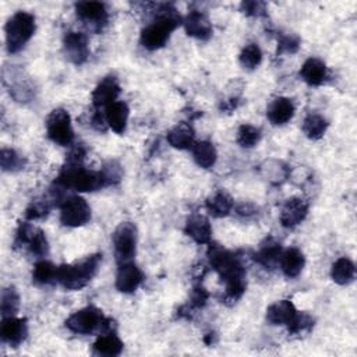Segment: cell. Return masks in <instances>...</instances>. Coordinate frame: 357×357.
<instances>
[{"mask_svg":"<svg viewBox=\"0 0 357 357\" xmlns=\"http://www.w3.org/2000/svg\"><path fill=\"white\" fill-rule=\"evenodd\" d=\"M77 17L91 30L101 31L108 22V10L101 2H81L76 5Z\"/></svg>","mask_w":357,"mask_h":357,"instance_id":"10","label":"cell"},{"mask_svg":"<svg viewBox=\"0 0 357 357\" xmlns=\"http://www.w3.org/2000/svg\"><path fill=\"white\" fill-rule=\"evenodd\" d=\"M306 264L304 256L303 253L296 249V247H290L285 251H282L281 258H279V265L282 272L288 276V278H296L300 275V272L303 271Z\"/></svg>","mask_w":357,"mask_h":357,"instance_id":"21","label":"cell"},{"mask_svg":"<svg viewBox=\"0 0 357 357\" xmlns=\"http://www.w3.org/2000/svg\"><path fill=\"white\" fill-rule=\"evenodd\" d=\"M207 211L210 215L215 218H224L228 217L233 208V200L232 197L225 192H218L213 197H210L206 203Z\"/></svg>","mask_w":357,"mask_h":357,"instance_id":"26","label":"cell"},{"mask_svg":"<svg viewBox=\"0 0 357 357\" xmlns=\"http://www.w3.org/2000/svg\"><path fill=\"white\" fill-rule=\"evenodd\" d=\"M282 251L283 250L278 242L274 239H267V242L261 244L258 253L256 254V260L267 268H274L276 264H279Z\"/></svg>","mask_w":357,"mask_h":357,"instance_id":"27","label":"cell"},{"mask_svg":"<svg viewBox=\"0 0 357 357\" xmlns=\"http://www.w3.org/2000/svg\"><path fill=\"white\" fill-rule=\"evenodd\" d=\"M328 128V122L319 115H308L303 123V133L310 140H319Z\"/></svg>","mask_w":357,"mask_h":357,"instance_id":"29","label":"cell"},{"mask_svg":"<svg viewBox=\"0 0 357 357\" xmlns=\"http://www.w3.org/2000/svg\"><path fill=\"white\" fill-rule=\"evenodd\" d=\"M102 256L94 254L76 264L58 267L56 282L67 290H80L85 288L98 272Z\"/></svg>","mask_w":357,"mask_h":357,"instance_id":"3","label":"cell"},{"mask_svg":"<svg viewBox=\"0 0 357 357\" xmlns=\"http://www.w3.org/2000/svg\"><path fill=\"white\" fill-rule=\"evenodd\" d=\"M101 172H102V174L105 177L106 186L116 185V183L120 182V178H122V167L116 162H109L108 165L103 166V169Z\"/></svg>","mask_w":357,"mask_h":357,"instance_id":"37","label":"cell"},{"mask_svg":"<svg viewBox=\"0 0 357 357\" xmlns=\"http://www.w3.org/2000/svg\"><path fill=\"white\" fill-rule=\"evenodd\" d=\"M60 221L69 228L83 226L91 221V207L83 197H69L62 203Z\"/></svg>","mask_w":357,"mask_h":357,"instance_id":"8","label":"cell"},{"mask_svg":"<svg viewBox=\"0 0 357 357\" xmlns=\"http://www.w3.org/2000/svg\"><path fill=\"white\" fill-rule=\"evenodd\" d=\"M208 258L211 267L226 283V299L231 301L239 300L246 290V269L240 260L219 246L210 247Z\"/></svg>","mask_w":357,"mask_h":357,"instance_id":"1","label":"cell"},{"mask_svg":"<svg viewBox=\"0 0 357 357\" xmlns=\"http://www.w3.org/2000/svg\"><path fill=\"white\" fill-rule=\"evenodd\" d=\"M35 33V17L27 12H17L6 24V44L10 53L20 52Z\"/></svg>","mask_w":357,"mask_h":357,"instance_id":"5","label":"cell"},{"mask_svg":"<svg viewBox=\"0 0 357 357\" xmlns=\"http://www.w3.org/2000/svg\"><path fill=\"white\" fill-rule=\"evenodd\" d=\"M192 151H193V158L200 167L210 169L215 165L218 153L213 142L210 141L194 142V145L192 147Z\"/></svg>","mask_w":357,"mask_h":357,"instance_id":"25","label":"cell"},{"mask_svg":"<svg viewBox=\"0 0 357 357\" xmlns=\"http://www.w3.org/2000/svg\"><path fill=\"white\" fill-rule=\"evenodd\" d=\"M308 214V204L297 197L289 199L281 211V224L283 228H294L301 224Z\"/></svg>","mask_w":357,"mask_h":357,"instance_id":"15","label":"cell"},{"mask_svg":"<svg viewBox=\"0 0 357 357\" xmlns=\"http://www.w3.org/2000/svg\"><path fill=\"white\" fill-rule=\"evenodd\" d=\"M208 300V293L204 288H196L192 294V304L196 307H203Z\"/></svg>","mask_w":357,"mask_h":357,"instance_id":"40","label":"cell"},{"mask_svg":"<svg viewBox=\"0 0 357 357\" xmlns=\"http://www.w3.org/2000/svg\"><path fill=\"white\" fill-rule=\"evenodd\" d=\"M56 274H58V267L44 260L35 264L33 271V279L38 285H49L52 282H56Z\"/></svg>","mask_w":357,"mask_h":357,"instance_id":"30","label":"cell"},{"mask_svg":"<svg viewBox=\"0 0 357 357\" xmlns=\"http://www.w3.org/2000/svg\"><path fill=\"white\" fill-rule=\"evenodd\" d=\"M328 74L325 63L317 58H311L304 62L300 69V77L308 85H321Z\"/></svg>","mask_w":357,"mask_h":357,"instance_id":"23","label":"cell"},{"mask_svg":"<svg viewBox=\"0 0 357 357\" xmlns=\"http://www.w3.org/2000/svg\"><path fill=\"white\" fill-rule=\"evenodd\" d=\"M263 60V52L257 44L247 45L240 53V63L247 70H254Z\"/></svg>","mask_w":357,"mask_h":357,"instance_id":"34","label":"cell"},{"mask_svg":"<svg viewBox=\"0 0 357 357\" xmlns=\"http://www.w3.org/2000/svg\"><path fill=\"white\" fill-rule=\"evenodd\" d=\"M119 94H120V85L117 78L113 76H108L94 90L92 103L98 110L106 109L110 103L117 101Z\"/></svg>","mask_w":357,"mask_h":357,"instance_id":"13","label":"cell"},{"mask_svg":"<svg viewBox=\"0 0 357 357\" xmlns=\"http://www.w3.org/2000/svg\"><path fill=\"white\" fill-rule=\"evenodd\" d=\"M167 142L176 149H189L196 142V133L188 123H178L167 133Z\"/></svg>","mask_w":357,"mask_h":357,"instance_id":"20","label":"cell"},{"mask_svg":"<svg viewBox=\"0 0 357 357\" xmlns=\"http://www.w3.org/2000/svg\"><path fill=\"white\" fill-rule=\"evenodd\" d=\"M113 247L119 265L133 260L137 247V228L131 222H124L117 226L113 233Z\"/></svg>","mask_w":357,"mask_h":357,"instance_id":"7","label":"cell"},{"mask_svg":"<svg viewBox=\"0 0 357 357\" xmlns=\"http://www.w3.org/2000/svg\"><path fill=\"white\" fill-rule=\"evenodd\" d=\"M48 137L60 147L72 145L74 140V131L72 126V117L65 109H55L47 119Z\"/></svg>","mask_w":357,"mask_h":357,"instance_id":"6","label":"cell"},{"mask_svg":"<svg viewBox=\"0 0 357 357\" xmlns=\"http://www.w3.org/2000/svg\"><path fill=\"white\" fill-rule=\"evenodd\" d=\"M63 44L70 62H73L74 65H83L87 62L90 56V47L85 34L70 31L65 35Z\"/></svg>","mask_w":357,"mask_h":357,"instance_id":"12","label":"cell"},{"mask_svg":"<svg viewBox=\"0 0 357 357\" xmlns=\"http://www.w3.org/2000/svg\"><path fill=\"white\" fill-rule=\"evenodd\" d=\"M66 326L74 333L88 335L94 332H112V319L105 318L101 310L97 307H85L80 311H76L66 319ZM99 333V335H101Z\"/></svg>","mask_w":357,"mask_h":357,"instance_id":"4","label":"cell"},{"mask_svg":"<svg viewBox=\"0 0 357 357\" xmlns=\"http://www.w3.org/2000/svg\"><path fill=\"white\" fill-rule=\"evenodd\" d=\"M123 350V342L115 332L101 333L94 343V353L99 356H119Z\"/></svg>","mask_w":357,"mask_h":357,"instance_id":"24","label":"cell"},{"mask_svg":"<svg viewBox=\"0 0 357 357\" xmlns=\"http://www.w3.org/2000/svg\"><path fill=\"white\" fill-rule=\"evenodd\" d=\"M28 335V325L26 318L15 317H5L0 325V336L2 340L13 347L22 344Z\"/></svg>","mask_w":357,"mask_h":357,"instance_id":"11","label":"cell"},{"mask_svg":"<svg viewBox=\"0 0 357 357\" xmlns=\"http://www.w3.org/2000/svg\"><path fill=\"white\" fill-rule=\"evenodd\" d=\"M242 12H244L247 16L260 17L265 15V3L263 2H243L242 3Z\"/></svg>","mask_w":357,"mask_h":357,"instance_id":"39","label":"cell"},{"mask_svg":"<svg viewBox=\"0 0 357 357\" xmlns=\"http://www.w3.org/2000/svg\"><path fill=\"white\" fill-rule=\"evenodd\" d=\"M313 324H314V321H313V318L308 314L297 311L294 318L288 325H289V332L300 333V332L308 331L313 326Z\"/></svg>","mask_w":357,"mask_h":357,"instance_id":"36","label":"cell"},{"mask_svg":"<svg viewBox=\"0 0 357 357\" xmlns=\"http://www.w3.org/2000/svg\"><path fill=\"white\" fill-rule=\"evenodd\" d=\"M0 165H2V169L5 172H16L24 167L26 159L15 149L5 148L0 152Z\"/></svg>","mask_w":357,"mask_h":357,"instance_id":"33","label":"cell"},{"mask_svg":"<svg viewBox=\"0 0 357 357\" xmlns=\"http://www.w3.org/2000/svg\"><path fill=\"white\" fill-rule=\"evenodd\" d=\"M128 115H130V110L126 102L116 101L110 103L105 109V119H106L108 127H110L117 134H123L127 127Z\"/></svg>","mask_w":357,"mask_h":357,"instance_id":"18","label":"cell"},{"mask_svg":"<svg viewBox=\"0 0 357 357\" xmlns=\"http://www.w3.org/2000/svg\"><path fill=\"white\" fill-rule=\"evenodd\" d=\"M182 23L177 10L169 5L160 6L155 20L141 33V45L148 51H156L165 47L172 33Z\"/></svg>","mask_w":357,"mask_h":357,"instance_id":"2","label":"cell"},{"mask_svg":"<svg viewBox=\"0 0 357 357\" xmlns=\"http://www.w3.org/2000/svg\"><path fill=\"white\" fill-rule=\"evenodd\" d=\"M0 308H2V315L15 317L20 308V296L15 288H6L2 292V301H0Z\"/></svg>","mask_w":357,"mask_h":357,"instance_id":"31","label":"cell"},{"mask_svg":"<svg viewBox=\"0 0 357 357\" xmlns=\"http://www.w3.org/2000/svg\"><path fill=\"white\" fill-rule=\"evenodd\" d=\"M142 279L144 275L134 263L120 264L116 275V289L122 293H133L138 289Z\"/></svg>","mask_w":357,"mask_h":357,"instance_id":"14","label":"cell"},{"mask_svg":"<svg viewBox=\"0 0 357 357\" xmlns=\"http://www.w3.org/2000/svg\"><path fill=\"white\" fill-rule=\"evenodd\" d=\"M297 310L289 300H279L267 310V321L271 325H288L296 315Z\"/></svg>","mask_w":357,"mask_h":357,"instance_id":"22","label":"cell"},{"mask_svg":"<svg viewBox=\"0 0 357 357\" xmlns=\"http://www.w3.org/2000/svg\"><path fill=\"white\" fill-rule=\"evenodd\" d=\"M299 38L293 35H286L279 40L278 45V53H294L299 49Z\"/></svg>","mask_w":357,"mask_h":357,"instance_id":"38","label":"cell"},{"mask_svg":"<svg viewBox=\"0 0 357 357\" xmlns=\"http://www.w3.org/2000/svg\"><path fill=\"white\" fill-rule=\"evenodd\" d=\"M16 246H26L34 256H38V257L47 256L49 250V244L45 233L41 229L34 228L27 222L22 224L17 231Z\"/></svg>","mask_w":357,"mask_h":357,"instance_id":"9","label":"cell"},{"mask_svg":"<svg viewBox=\"0 0 357 357\" xmlns=\"http://www.w3.org/2000/svg\"><path fill=\"white\" fill-rule=\"evenodd\" d=\"M185 30L188 35L201 40V41H208L213 37V26L208 20V17L201 13V12H192L183 22Z\"/></svg>","mask_w":357,"mask_h":357,"instance_id":"16","label":"cell"},{"mask_svg":"<svg viewBox=\"0 0 357 357\" xmlns=\"http://www.w3.org/2000/svg\"><path fill=\"white\" fill-rule=\"evenodd\" d=\"M354 274H356L354 264L346 257H342L332 264L331 278L338 285H349L354 279Z\"/></svg>","mask_w":357,"mask_h":357,"instance_id":"28","label":"cell"},{"mask_svg":"<svg viewBox=\"0 0 357 357\" xmlns=\"http://www.w3.org/2000/svg\"><path fill=\"white\" fill-rule=\"evenodd\" d=\"M185 232L199 244H207L211 242V238H213V229H211L210 221L200 214H194L188 219Z\"/></svg>","mask_w":357,"mask_h":357,"instance_id":"19","label":"cell"},{"mask_svg":"<svg viewBox=\"0 0 357 357\" xmlns=\"http://www.w3.org/2000/svg\"><path fill=\"white\" fill-rule=\"evenodd\" d=\"M52 208V199H42V200H35L30 204V207L26 211V218L28 221H35L47 217Z\"/></svg>","mask_w":357,"mask_h":357,"instance_id":"35","label":"cell"},{"mask_svg":"<svg viewBox=\"0 0 357 357\" xmlns=\"http://www.w3.org/2000/svg\"><path fill=\"white\" fill-rule=\"evenodd\" d=\"M294 116V105L292 99L289 98H275L268 109H267V117L274 126H283L288 122H290Z\"/></svg>","mask_w":357,"mask_h":357,"instance_id":"17","label":"cell"},{"mask_svg":"<svg viewBox=\"0 0 357 357\" xmlns=\"http://www.w3.org/2000/svg\"><path fill=\"white\" fill-rule=\"evenodd\" d=\"M261 140V131L251 126V124H243L240 126L239 131H238V137L236 141L240 147L243 148H253L256 147Z\"/></svg>","mask_w":357,"mask_h":357,"instance_id":"32","label":"cell"}]
</instances>
